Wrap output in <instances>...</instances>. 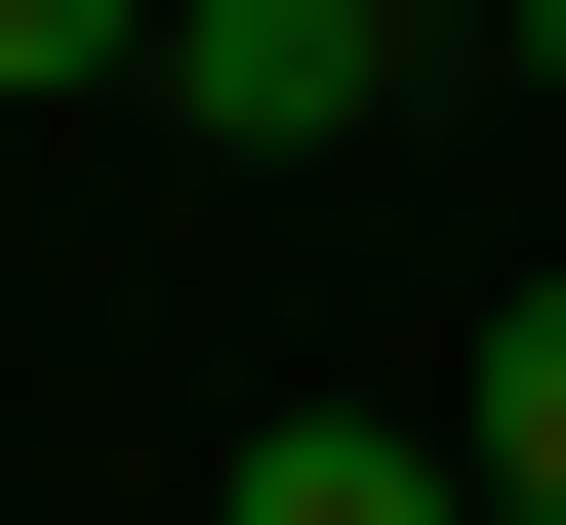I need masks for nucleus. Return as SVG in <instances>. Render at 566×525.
<instances>
[{"label":"nucleus","mask_w":566,"mask_h":525,"mask_svg":"<svg viewBox=\"0 0 566 525\" xmlns=\"http://www.w3.org/2000/svg\"><path fill=\"white\" fill-rule=\"evenodd\" d=\"M163 122L202 162H324V122H405V0H163Z\"/></svg>","instance_id":"1"},{"label":"nucleus","mask_w":566,"mask_h":525,"mask_svg":"<svg viewBox=\"0 0 566 525\" xmlns=\"http://www.w3.org/2000/svg\"><path fill=\"white\" fill-rule=\"evenodd\" d=\"M202 525H485V485H446V405H283V444H243Z\"/></svg>","instance_id":"2"},{"label":"nucleus","mask_w":566,"mask_h":525,"mask_svg":"<svg viewBox=\"0 0 566 525\" xmlns=\"http://www.w3.org/2000/svg\"><path fill=\"white\" fill-rule=\"evenodd\" d=\"M446 485H485V525H566V283H485V364H446Z\"/></svg>","instance_id":"3"},{"label":"nucleus","mask_w":566,"mask_h":525,"mask_svg":"<svg viewBox=\"0 0 566 525\" xmlns=\"http://www.w3.org/2000/svg\"><path fill=\"white\" fill-rule=\"evenodd\" d=\"M82 82H163V0H0V122H82Z\"/></svg>","instance_id":"4"},{"label":"nucleus","mask_w":566,"mask_h":525,"mask_svg":"<svg viewBox=\"0 0 566 525\" xmlns=\"http://www.w3.org/2000/svg\"><path fill=\"white\" fill-rule=\"evenodd\" d=\"M485 41H526V82H566V0H485Z\"/></svg>","instance_id":"5"},{"label":"nucleus","mask_w":566,"mask_h":525,"mask_svg":"<svg viewBox=\"0 0 566 525\" xmlns=\"http://www.w3.org/2000/svg\"><path fill=\"white\" fill-rule=\"evenodd\" d=\"M405 41H446V0H405Z\"/></svg>","instance_id":"6"}]
</instances>
